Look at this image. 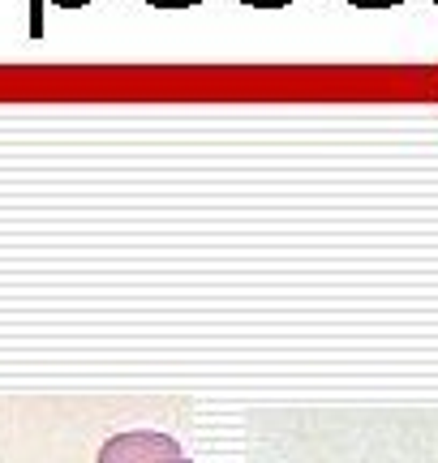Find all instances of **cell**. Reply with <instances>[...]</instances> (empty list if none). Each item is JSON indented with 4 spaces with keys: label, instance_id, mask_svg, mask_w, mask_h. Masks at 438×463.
<instances>
[{
    "label": "cell",
    "instance_id": "obj_1",
    "mask_svg": "<svg viewBox=\"0 0 438 463\" xmlns=\"http://www.w3.org/2000/svg\"><path fill=\"white\" fill-rule=\"evenodd\" d=\"M186 450L176 438L168 433H151V430H134V433H117L100 447V463H172L181 459Z\"/></svg>",
    "mask_w": 438,
    "mask_h": 463
},
{
    "label": "cell",
    "instance_id": "obj_4",
    "mask_svg": "<svg viewBox=\"0 0 438 463\" xmlns=\"http://www.w3.org/2000/svg\"><path fill=\"white\" fill-rule=\"evenodd\" d=\"M172 463H189V455H181V459H172Z\"/></svg>",
    "mask_w": 438,
    "mask_h": 463
},
{
    "label": "cell",
    "instance_id": "obj_2",
    "mask_svg": "<svg viewBox=\"0 0 438 463\" xmlns=\"http://www.w3.org/2000/svg\"><path fill=\"white\" fill-rule=\"evenodd\" d=\"M241 5H262V9H284L288 0H241Z\"/></svg>",
    "mask_w": 438,
    "mask_h": 463
},
{
    "label": "cell",
    "instance_id": "obj_3",
    "mask_svg": "<svg viewBox=\"0 0 438 463\" xmlns=\"http://www.w3.org/2000/svg\"><path fill=\"white\" fill-rule=\"evenodd\" d=\"M52 5H61V9H82V5H90V0H52Z\"/></svg>",
    "mask_w": 438,
    "mask_h": 463
}]
</instances>
